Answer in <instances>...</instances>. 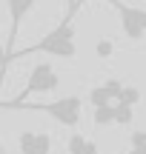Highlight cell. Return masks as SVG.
Masks as SVG:
<instances>
[{
    "instance_id": "cell-9",
    "label": "cell",
    "mask_w": 146,
    "mask_h": 154,
    "mask_svg": "<svg viewBox=\"0 0 146 154\" xmlns=\"http://www.w3.org/2000/svg\"><path fill=\"white\" fill-rule=\"evenodd\" d=\"M92 120H95L97 128H103V126H115V109H112V106H97V109L92 111Z\"/></svg>"
},
{
    "instance_id": "cell-4",
    "label": "cell",
    "mask_w": 146,
    "mask_h": 154,
    "mask_svg": "<svg viewBox=\"0 0 146 154\" xmlns=\"http://www.w3.org/2000/svg\"><path fill=\"white\" fill-rule=\"evenodd\" d=\"M34 6H37V0H6V9H9V37L3 43V69L6 72H9V57L14 51V40L20 34V26Z\"/></svg>"
},
{
    "instance_id": "cell-14",
    "label": "cell",
    "mask_w": 146,
    "mask_h": 154,
    "mask_svg": "<svg viewBox=\"0 0 146 154\" xmlns=\"http://www.w3.org/2000/svg\"><path fill=\"white\" fill-rule=\"evenodd\" d=\"M3 77L6 69H3V11H0V86H3Z\"/></svg>"
},
{
    "instance_id": "cell-6",
    "label": "cell",
    "mask_w": 146,
    "mask_h": 154,
    "mask_svg": "<svg viewBox=\"0 0 146 154\" xmlns=\"http://www.w3.org/2000/svg\"><path fill=\"white\" fill-rule=\"evenodd\" d=\"M20 154H52V134L46 131H20L17 134Z\"/></svg>"
},
{
    "instance_id": "cell-2",
    "label": "cell",
    "mask_w": 146,
    "mask_h": 154,
    "mask_svg": "<svg viewBox=\"0 0 146 154\" xmlns=\"http://www.w3.org/2000/svg\"><path fill=\"white\" fill-rule=\"evenodd\" d=\"M14 109H26V111H46L55 123L66 128H75L83 117V100L78 94H69V97H60V100H52V103H20Z\"/></svg>"
},
{
    "instance_id": "cell-10",
    "label": "cell",
    "mask_w": 146,
    "mask_h": 154,
    "mask_svg": "<svg viewBox=\"0 0 146 154\" xmlns=\"http://www.w3.org/2000/svg\"><path fill=\"white\" fill-rule=\"evenodd\" d=\"M126 154H146V131H132L129 134V149H126Z\"/></svg>"
},
{
    "instance_id": "cell-5",
    "label": "cell",
    "mask_w": 146,
    "mask_h": 154,
    "mask_svg": "<svg viewBox=\"0 0 146 154\" xmlns=\"http://www.w3.org/2000/svg\"><path fill=\"white\" fill-rule=\"evenodd\" d=\"M118 11L120 20V32L129 40H143L146 37V9H138V6H129L123 0H109Z\"/></svg>"
},
{
    "instance_id": "cell-1",
    "label": "cell",
    "mask_w": 146,
    "mask_h": 154,
    "mask_svg": "<svg viewBox=\"0 0 146 154\" xmlns=\"http://www.w3.org/2000/svg\"><path fill=\"white\" fill-rule=\"evenodd\" d=\"M72 20H75V17L66 14V17L60 20V26H55L52 32H46L37 43L26 46V49H20V51H11L9 63H11V60H20V57H26V54H49V57H60V60H72V57L78 54Z\"/></svg>"
},
{
    "instance_id": "cell-13",
    "label": "cell",
    "mask_w": 146,
    "mask_h": 154,
    "mask_svg": "<svg viewBox=\"0 0 146 154\" xmlns=\"http://www.w3.org/2000/svg\"><path fill=\"white\" fill-rule=\"evenodd\" d=\"M112 51H115V43H112L109 37H100V40L95 43V54L100 57V60H109V57H112Z\"/></svg>"
},
{
    "instance_id": "cell-15",
    "label": "cell",
    "mask_w": 146,
    "mask_h": 154,
    "mask_svg": "<svg viewBox=\"0 0 146 154\" xmlns=\"http://www.w3.org/2000/svg\"><path fill=\"white\" fill-rule=\"evenodd\" d=\"M66 6H69V17L78 14V0H66Z\"/></svg>"
},
{
    "instance_id": "cell-7",
    "label": "cell",
    "mask_w": 146,
    "mask_h": 154,
    "mask_svg": "<svg viewBox=\"0 0 146 154\" xmlns=\"http://www.w3.org/2000/svg\"><path fill=\"white\" fill-rule=\"evenodd\" d=\"M120 88H123V83H120L118 77H109L106 83L95 86V88L89 91V103H92V109H97V106H115V103H118Z\"/></svg>"
},
{
    "instance_id": "cell-16",
    "label": "cell",
    "mask_w": 146,
    "mask_h": 154,
    "mask_svg": "<svg viewBox=\"0 0 146 154\" xmlns=\"http://www.w3.org/2000/svg\"><path fill=\"white\" fill-rule=\"evenodd\" d=\"M0 154H6V149H3V143H0Z\"/></svg>"
},
{
    "instance_id": "cell-11",
    "label": "cell",
    "mask_w": 146,
    "mask_h": 154,
    "mask_svg": "<svg viewBox=\"0 0 146 154\" xmlns=\"http://www.w3.org/2000/svg\"><path fill=\"white\" fill-rule=\"evenodd\" d=\"M115 126H129L132 117H135V109L132 106H123V103H115Z\"/></svg>"
},
{
    "instance_id": "cell-3",
    "label": "cell",
    "mask_w": 146,
    "mask_h": 154,
    "mask_svg": "<svg viewBox=\"0 0 146 154\" xmlns=\"http://www.w3.org/2000/svg\"><path fill=\"white\" fill-rule=\"evenodd\" d=\"M57 86H60V74H57V69L52 66V63H34V66L29 69L26 88L20 91V97L9 100V103H0V109H14V106L26 103L32 94H49V91H55Z\"/></svg>"
},
{
    "instance_id": "cell-8",
    "label": "cell",
    "mask_w": 146,
    "mask_h": 154,
    "mask_svg": "<svg viewBox=\"0 0 146 154\" xmlns=\"http://www.w3.org/2000/svg\"><path fill=\"white\" fill-rule=\"evenodd\" d=\"M69 154H97V143L92 137H83V134H69V143H66Z\"/></svg>"
},
{
    "instance_id": "cell-12",
    "label": "cell",
    "mask_w": 146,
    "mask_h": 154,
    "mask_svg": "<svg viewBox=\"0 0 146 154\" xmlns=\"http://www.w3.org/2000/svg\"><path fill=\"white\" fill-rule=\"evenodd\" d=\"M138 100H141V88H135V86H123V88H120V94H118V103L132 106V109H135Z\"/></svg>"
}]
</instances>
